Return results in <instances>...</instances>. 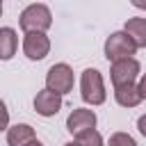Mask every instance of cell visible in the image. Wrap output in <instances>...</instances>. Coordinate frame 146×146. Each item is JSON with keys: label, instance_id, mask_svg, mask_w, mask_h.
<instances>
[{"label": "cell", "instance_id": "obj_1", "mask_svg": "<svg viewBox=\"0 0 146 146\" xmlns=\"http://www.w3.org/2000/svg\"><path fill=\"white\" fill-rule=\"evenodd\" d=\"M18 25L25 34H32V32H41L46 34V30L52 25V14L46 5L41 2H34V5H27L21 16H18Z\"/></svg>", "mask_w": 146, "mask_h": 146}, {"label": "cell", "instance_id": "obj_2", "mask_svg": "<svg viewBox=\"0 0 146 146\" xmlns=\"http://www.w3.org/2000/svg\"><path fill=\"white\" fill-rule=\"evenodd\" d=\"M80 96L89 105H103L105 103L107 91H105V82H103V75H100L98 68L82 71V78H80Z\"/></svg>", "mask_w": 146, "mask_h": 146}, {"label": "cell", "instance_id": "obj_3", "mask_svg": "<svg viewBox=\"0 0 146 146\" xmlns=\"http://www.w3.org/2000/svg\"><path fill=\"white\" fill-rule=\"evenodd\" d=\"M137 50L135 41L125 34V32H112L105 41V57L114 64V62H121V59H128L132 57Z\"/></svg>", "mask_w": 146, "mask_h": 146}, {"label": "cell", "instance_id": "obj_4", "mask_svg": "<svg viewBox=\"0 0 146 146\" xmlns=\"http://www.w3.org/2000/svg\"><path fill=\"white\" fill-rule=\"evenodd\" d=\"M73 68L68 64H52L46 73V89L64 96L73 89Z\"/></svg>", "mask_w": 146, "mask_h": 146}, {"label": "cell", "instance_id": "obj_5", "mask_svg": "<svg viewBox=\"0 0 146 146\" xmlns=\"http://www.w3.org/2000/svg\"><path fill=\"white\" fill-rule=\"evenodd\" d=\"M139 62L135 57H128V59H121V62H114L112 68H110V78H112V84L114 87H123V84H135L137 75H139Z\"/></svg>", "mask_w": 146, "mask_h": 146}, {"label": "cell", "instance_id": "obj_6", "mask_svg": "<svg viewBox=\"0 0 146 146\" xmlns=\"http://www.w3.org/2000/svg\"><path fill=\"white\" fill-rule=\"evenodd\" d=\"M96 128V112L94 110H87V107H75L68 119H66V130L71 135H82L87 130H94Z\"/></svg>", "mask_w": 146, "mask_h": 146}, {"label": "cell", "instance_id": "obj_7", "mask_svg": "<svg viewBox=\"0 0 146 146\" xmlns=\"http://www.w3.org/2000/svg\"><path fill=\"white\" fill-rule=\"evenodd\" d=\"M23 52H25L27 59L39 62V59H43L50 52V39L46 34H41V32L25 34V39H23Z\"/></svg>", "mask_w": 146, "mask_h": 146}, {"label": "cell", "instance_id": "obj_8", "mask_svg": "<svg viewBox=\"0 0 146 146\" xmlns=\"http://www.w3.org/2000/svg\"><path fill=\"white\" fill-rule=\"evenodd\" d=\"M34 110L41 116H55L62 110V96L50 91V89H41L34 96Z\"/></svg>", "mask_w": 146, "mask_h": 146}, {"label": "cell", "instance_id": "obj_9", "mask_svg": "<svg viewBox=\"0 0 146 146\" xmlns=\"http://www.w3.org/2000/svg\"><path fill=\"white\" fill-rule=\"evenodd\" d=\"M34 128L27 123H16L11 128H7V144L9 146H27L30 141H34Z\"/></svg>", "mask_w": 146, "mask_h": 146}, {"label": "cell", "instance_id": "obj_10", "mask_svg": "<svg viewBox=\"0 0 146 146\" xmlns=\"http://www.w3.org/2000/svg\"><path fill=\"white\" fill-rule=\"evenodd\" d=\"M123 32L135 41L137 48H146V18H128Z\"/></svg>", "mask_w": 146, "mask_h": 146}, {"label": "cell", "instance_id": "obj_11", "mask_svg": "<svg viewBox=\"0 0 146 146\" xmlns=\"http://www.w3.org/2000/svg\"><path fill=\"white\" fill-rule=\"evenodd\" d=\"M114 98L121 107H135L141 103L139 89L137 84H123V87H114Z\"/></svg>", "mask_w": 146, "mask_h": 146}, {"label": "cell", "instance_id": "obj_12", "mask_svg": "<svg viewBox=\"0 0 146 146\" xmlns=\"http://www.w3.org/2000/svg\"><path fill=\"white\" fill-rule=\"evenodd\" d=\"M18 48V36L14 27H0V57L11 59Z\"/></svg>", "mask_w": 146, "mask_h": 146}, {"label": "cell", "instance_id": "obj_13", "mask_svg": "<svg viewBox=\"0 0 146 146\" xmlns=\"http://www.w3.org/2000/svg\"><path fill=\"white\" fill-rule=\"evenodd\" d=\"M75 141H78L80 146H105V144H103V137H100V132H98L96 128H94V130H87V132H82V135H78Z\"/></svg>", "mask_w": 146, "mask_h": 146}, {"label": "cell", "instance_id": "obj_14", "mask_svg": "<svg viewBox=\"0 0 146 146\" xmlns=\"http://www.w3.org/2000/svg\"><path fill=\"white\" fill-rule=\"evenodd\" d=\"M107 146H137V141L128 132H114L107 141Z\"/></svg>", "mask_w": 146, "mask_h": 146}, {"label": "cell", "instance_id": "obj_15", "mask_svg": "<svg viewBox=\"0 0 146 146\" xmlns=\"http://www.w3.org/2000/svg\"><path fill=\"white\" fill-rule=\"evenodd\" d=\"M137 89H139V96H141V100H146V73L139 78V82H137Z\"/></svg>", "mask_w": 146, "mask_h": 146}, {"label": "cell", "instance_id": "obj_16", "mask_svg": "<svg viewBox=\"0 0 146 146\" xmlns=\"http://www.w3.org/2000/svg\"><path fill=\"white\" fill-rule=\"evenodd\" d=\"M137 128H139V132L146 137V114H141V116L137 119Z\"/></svg>", "mask_w": 146, "mask_h": 146}, {"label": "cell", "instance_id": "obj_17", "mask_svg": "<svg viewBox=\"0 0 146 146\" xmlns=\"http://www.w3.org/2000/svg\"><path fill=\"white\" fill-rule=\"evenodd\" d=\"M27 146H43V144H41V141H39V139H34V141H30V144H27Z\"/></svg>", "mask_w": 146, "mask_h": 146}, {"label": "cell", "instance_id": "obj_18", "mask_svg": "<svg viewBox=\"0 0 146 146\" xmlns=\"http://www.w3.org/2000/svg\"><path fill=\"white\" fill-rule=\"evenodd\" d=\"M64 146H80L78 141H68V144H64Z\"/></svg>", "mask_w": 146, "mask_h": 146}]
</instances>
